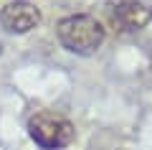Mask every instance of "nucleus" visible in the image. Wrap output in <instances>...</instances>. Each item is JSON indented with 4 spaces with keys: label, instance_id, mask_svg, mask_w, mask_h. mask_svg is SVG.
Returning <instances> with one entry per match:
<instances>
[{
    "label": "nucleus",
    "instance_id": "obj_1",
    "mask_svg": "<svg viewBox=\"0 0 152 150\" xmlns=\"http://www.w3.org/2000/svg\"><path fill=\"white\" fill-rule=\"evenodd\" d=\"M56 36L69 54L91 56L102 48L104 38H107V28L89 13H76V16H66L58 21Z\"/></svg>",
    "mask_w": 152,
    "mask_h": 150
},
{
    "label": "nucleus",
    "instance_id": "obj_3",
    "mask_svg": "<svg viewBox=\"0 0 152 150\" xmlns=\"http://www.w3.org/2000/svg\"><path fill=\"white\" fill-rule=\"evenodd\" d=\"M104 21L114 33H137L152 21V8L142 0H107Z\"/></svg>",
    "mask_w": 152,
    "mask_h": 150
},
{
    "label": "nucleus",
    "instance_id": "obj_2",
    "mask_svg": "<svg viewBox=\"0 0 152 150\" xmlns=\"http://www.w3.org/2000/svg\"><path fill=\"white\" fill-rule=\"evenodd\" d=\"M26 130H28V137L41 150H64L76 137L74 122L58 112H51V109H41V112L31 115Z\"/></svg>",
    "mask_w": 152,
    "mask_h": 150
},
{
    "label": "nucleus",
    "instance_id": "obj_4",
    "mask_svg": "<svg viewBox=\"0 0 152 150\" xmlns=\"http://www.w3.org/2000/svg\"><path fill=\"white\" fill-rule=\"evenodd\" d=\"M38 23H41V10L28 0H10L0 10V26L15 36L31 33Z\"/></svg>",
    "mask_w": 152,
    "mask_h": 150
}]
</instances>
